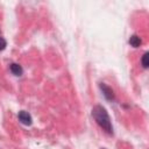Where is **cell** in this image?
Wrapping results in <instances>:
<instances>
[{
    "instance_id": "1",
    "label": "cell",
    "mask_w": 149,
    "mask_h": 149,
    "mask_svg": "<svg viewBox=\"0 0 149 149\" xmlns=\"http://www.w3.org/2000/svg\"><path fill=\"white\" fill-rule=\"evenodd\" d=\"M92 116L94 118V120L97 121V123L108 134L113 133V127H112V122L109 119V115L106 111L105 107L97 105L92 108Z\"/></svg>"
},
{
    "instance_id": "2",
    "label": "cell",
    "mask_w": 149,
    "mask_h": 149,
    "mask_svg": "<svg viewBox=\"0 0 149 149\" xmlns=\"http://www.w3.org/2000/svg\"><path fill=\"white\" fill-rule=\"evenodd\" d=\"M17 118H19V120L21 121V123H23V125H26V126H30L31 122H33L31 115H30L28 112H26V111H20L19 114H17Z\"/></svg>"
},
{
    "instance_id": "3",
    "label": "cell",
    "mask_w": 149,
    "mask_h": 149,
    "mask_svg": "<svg viewBox=\"0 0 149 149\" xmlns=\"http://www.w3.org/2000/svg\"><path fill=\"white\" fill-rule=\"evenodd\" d=\"M100 88H101V91H102V93H104V95H105V98L107 99V100H114V92H113V90L109 87V86H107L105 83H100Z\"/></svg>"
},
{
    "instance_id": "4",
    "label": "cell",
    "mask_w": 149,
    "mask_h": 149,
    "mask_svg": "<svg viewBox=\"0 0 149 149\" xmlns=\"http://www.w3.org/2000/svg\"><path fill=\"white\" fill-rule=\"evenodd\" d=\"M9 69H10V72H12L14 76H21V74L23 73L22 66H21L20 64H17V63H12L10 66H9Z\"/></svg>"
},
{
    "instance_id": "5",
    "label": "cell",
    "mask_w": 149,
    "mask_h": 149,
    "mask_svg": "<svg viewBox=\"0 0 149 149\" xmlns=\"http://www.w3.org/2000/svg\"><path fill=\"white\" fill-rule=\"evenodd\" d=\"M129 43H130V45H132V47L137 48V47H140V45H141L142 40H141L137 35H133V36H130V38H129Z\"/></svg>"
},
{
    "instance_id": "6",
    "label": "cell",
    "mask_w": 149,
    "mask_h": 149,
    "mask_svg": "<svg viewBox=\"0 0 149 149\" xmlns=\"http://www.w3.org/2000/svg\"><path fill=\"white\" fill-rule=\"evenodd\" d=\"M148 57H149V55H148V52H146V54L142 56V59H141L142 66H143L144 69H147V68H148V65H149V61H148Z\"/></svg>"
},
{
    "instance_id": "7",
    "label": "cell",
    "mask_w": 149,
    "mask_h": 149,
    "mask_svg": "<svg viewBox=\"0 0 149 149\" xmlns=\"http://www.w3.org/2000/svg\"><path fill=\"white\" fill-rule=\"evenodd\" d=\"M6 45H7L6 40H5L3 37H1V36H0V50H3V49L6 48Z\"/></svg>"
}]
</instances>
